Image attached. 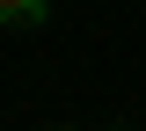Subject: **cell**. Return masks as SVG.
Here are the masks:
<instances>
[{
	"mask_svg": "<svg viewBox=\"0 0 146 131\" xmlns=\"http://www.w3.org/2000/svg\"><path fill=\"white\" fill-rule=\"evenodd\" d=\"M0 22H15V29H44V22H51V0H0Z\"/></svg>",
	"mask_w": 146,
	"mask_h": 131,
	"instance_id": "obj_1",
	"label": "cell"
},
{
	"mask_svg": "<svg viewBox=\"0 0 146 131\" xmlns=\"http://www.w3.org/2000/svg\"><path fill=\"white\" fill-rule=\"evenodd\" d=\"M102 131H131V124H102Z\"/></svg>",
	"mask_w": 146,
	"mask_h": 131,
	"instance_id": "obj_2",
	"label": "cell"
},
{
	"mask_svg": "<svg viewBox=\"0 0 146 131\" xmlns=\"http://www.w3.org/2000/svg\"><path fill=\"white\" fill-rule=\"evenodd\" d=\"M44 131H73V124H44Z\"/></svg>",
	"mask_w": 146,
	"mask_h": 131,
	"instance_id": "obj_3",
	"label": "cell"
}]
</instances>
